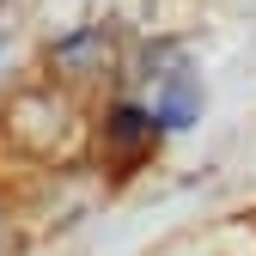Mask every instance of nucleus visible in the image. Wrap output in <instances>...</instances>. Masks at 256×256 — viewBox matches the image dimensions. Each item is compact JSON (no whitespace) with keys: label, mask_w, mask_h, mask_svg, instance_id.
Here are the masks:
<instances>
[{"label":"nucleus","mask_w":256,"mask_h":256,"mask_svg":"<svg viewBox=\"0 0 256 256\" xmlns=\"http://www.w3.org/2000/svg\"><path fill=\"white\" fill-rule=\"evenodd\" d=\"M49 61H55V68H68L74 80L104 74V61H110V37H104L98 24H86V30H74V37H61V43L49 49Z\"/></svg>","instance_id":"2"},{"label":"nucleus","mask_w":256,"mask_h":256,"mask_svg":"<svg viewBox=\"0 0 256 256\" xmlns=\"http://www.w3.org/2000/svg\"><path fill=\"white\" fill-rule=\"evenodd\" d=\"M189 116H196V86H189V80H177V86L165 92V104L152 110V122H165V128H183Z\"/></svg>","instance_id":"3"},{"label":"nucleus","mask_w":256,"mask_h":256,"mask_svg":"<svg viewBox=\"0 0 256 256\" xmlns=\"http://www.w3.org/2000/svg\"><path fill=\"white\" fill-rule=\"evenodd\" d=\"M146 146H152V116L134 110V104H122V110L104 122V152L116 158V165H134Z\"/></svg>","instance_id":"1"}]
</instances>
